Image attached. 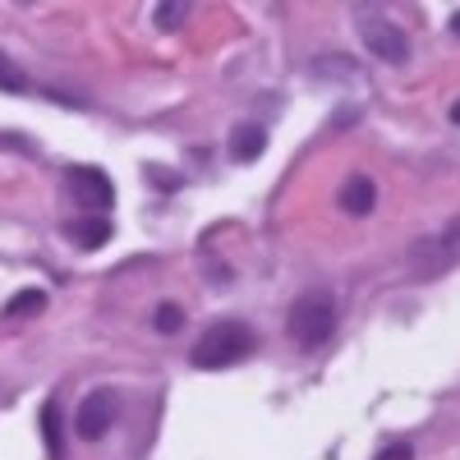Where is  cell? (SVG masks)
Returning <instances> with one entry per match:
<instances>
[{
    "mask_svg": "<svg viewBox=\"0 0 460 460\" xmlns=\"http://www.w3.org/2000/svg\"><path fill=\"white\" fill-rule=\"evenodd\" d=\"M226 152H230V162H240V166L258 162L262 152H267V134H262V125H235V134H230Z\"/></svg>",
    "mask_w": 460,
    "mask_h": 460,
    "instance_id": "cell-8",
    "label": "cell"
},
{
    "mask_svg": "<svg viewBox=\"0 0 460 460\" xmlns=\"http://www.w3.org/2000/svg\"><path fill=\"white\" fill-rule=\"evenodd\" d=\"M152 19H157V28H175V23H184L189 19V5H157V14H152Z\"/></svg>",
    "mask_w": 460,
    "mask_h": 460,
    "instance_id": "cell-12",
    "label": "cell"
},
{
    "mask_svg": "<svg viewBox=\"0 0 460 460\" xmlns=\"http://www.w3.org/2000/svg\"><path fill=\"white\" fill-rule=\"evenodd\" d=\"M47 309V290H37V286H28V290H19L14 299H5V309H0V314H5L10 323L14 318H28V314H42Z\"/></svg>",
    "mask_w": 460,
    "mask_h": 460,
    "instance_id": "cell-10",
    "label": "cell"
},
{
    "mask_svg": "<svg viewBox=\"0 0 460 460\" xmlns=\"http://www.w3.org/2000/svg\"><path fill=\"white\" fill-rule=\"evenodd\" d=\"M69 194L84 203V212H97V217H106V208L115 203L111 175H102L97 166H69Z\"/></svg>",
    "mask_w": 460,
    "mask_h": 460,
    "instance_id": "cell-5",
    "label": "cell"
},
{
    "mask_svg": "<svg viewBox=\"0 0 460 460\" xmlns=\"http://www.w3.org/2000/svg\"><path fill=\"white\" fill-rule=\"evenodd\" d=\"M456 262H460V221L442 226L438 235H424V240L410 249V272L419 281H433V277L451 272Z\"/></svg>",
    "mask_w": 460,
    "mask_h": 460,
    "instance_id": "cell-3",
    "label": "cell"
},
{
    "mask_svg": "<svg viewBox=\"0 0 460 460\" xmlns=\"http://www.w3.org/2000/svg\"><path fill=\"white\" fill-rule=\"evenodd\" d=\"M286 332H290V341L299 345V350H318V345H327L332 332H336V299L327 290L299 295L290 304V314H286Z\"/></svg>",
    "mask_w": 460,
    "mask_h": 460,
    "instance_id": "cell-1",
    "label": "cell"
},
{
    "mask_svg": "<svg viewBox=\"0 0 460 460\" xmlns=\"http://www.w3.org/2000/svg\"><path fill=\"white\" fill-rule=\"evenodd\" d=\"M377 460H414V447L410 442H392V447H382Z\"/></svg>",
    "mask_w": 460,
    "mask_h": 460,
    "instance_id": "cell-13",
    "label": "cell"
},
{
    "mask_svg": "<svg viewBox=\"0 0 460 460\" xmlns=\"http://www.w3.org/2000/svg\"><path fill=\"white\" fill-rule=\"evenodd\" d=\"M0 69H5V56H0Z\"/></svg>",
    "mask_w": 460,
    "mask_h": 460,
    "instance_id": "cell-16",
    "label": "cell"
},
{
    "mask_svg": "<svg viewBox=\"0 0 460 460\" xmlns=\"http://www.w3.org/2000/svg\"><path fill=\"white\" fill-rule=\"evenodd\" d=\"M65 235H69L74 244H79V249H102V244L111 240V221H106V217H97V212H88V217L74 221V226L65 230Z\"/></svg>",
    "mask_w": 460,
    "mask_h": 460,
    "instance_id": "cell-9",
    "label": "cell"
},
{
    "mask_svg": "<svg viewBox=\"0 0 460 460\" xmlns=\"http://www.w3.org/2000/svg\"><path fill=\"white\" fill-rule=\"evenodd\" d=\"M258 345V336L240 323V318H226V323H212L199 345H194V368L212 373V368H230V364H240L249 359V350Z\"/></svg>",
    "mask_w": 460,
    "mask_h": 460,
    "instance_id": "cell-2",
    "label": "cell"
},
{
    "mask_svg": "<svg viewBox=\"0 0 460 460\" xmlns=\"http://www.w3.org/2000/svg\"><path fill=\"white\" fill-rule=\"evenodd\" d=\"M451 32H456V37H460V10H456V14H451Z\"/></svg>",
    "mask_w": 460,
    "mask_h": 460,
    "instance_id": "cell-14",
    "label": "cell"
},
{
    "mask_svg": "<svg viewBox=\"0 0 460 460\" xmlns=\"http://www.w3.org/2000/svg\"><path fill=\"white\" fill-rule=\"evenodd\" d=\"M359 42L368 47V56H377L382 65H405L410 60V37L405 28H396L382 14H359Z\"/></svg>",
    "mask_w": 460,
    "mask_h": 460,
    "instance_id": "cell-4",
    "label": "cell"
},
{
    "mask_svg": "<svg viewBox=\"0 0 460 460\" xmlns=\"http://www.w3.org/2000/svg\"><path fill=\"white\" fill-rule=\"evenodd\" d=\"M115 414H120V401H115V392H93V396L79 405V414H74V429H79L84 442H102V438L111 433V424H115Z\"/></svg>",
    "mask_w": 460,
    "mask_h": 460,
    "instance_id": "cell-6",
    "label": "cell"
},
{
    "mask_svg": "<svg viewBox=\"0 0 460 460\" xmlns=\"http://www.w3.org/2000/svg\"><path fill=\"white\" fill-rule=\"evenodd\" d=\"M152 323H157L162 336H175V332L184 327V309H180V304H162V309L152 314Z\"/></svg>",
    "mask_w": 460,
    "mask_h": 460,
    "instance_id": "cell-11",
    "label": "cell"
},
{
    "mask_svg": "<svg viewBox=\"0 0 460 460\" xmlns=\"http://www.w3.org/2000/svg\"><path fill=\"white\" fill-rule=\"evenodd\" d=\"M373 203H377V184L368 175H350L341 184V212L345 217H368Z\"/></svg>",
    "mask_w": 460,
    "mask_h": 460,
    "instance_id": "cell-7",
    "label": "cell"
},
{
    "mask_svg": "<svg viewBox=\"0 0 460 460\" xmlns=\"http://www.w3.org/2000/svg\"><path fill=\"white\" fill-rule=\"evenodd\" d=\"M451 120H456V125H460V102H456V106H451Z\"/></svg>",
    "mask_w": 460,
    "mask_h": 460,
    "instance_id": "cell-15",
    "label": "cell"
}]
</instances>
